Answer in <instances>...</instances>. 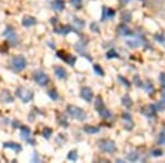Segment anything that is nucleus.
<instances>
[{"instance_id": "f257e3e1", "label": "nucleus", "mask_w": 165, "mask_h": 163, "mask_svg": "<svg viewBox=\"0 0 165 163\" xmlns=\"http://www.w3.org/2000/svg\"><path fill=\"white\" fill-rule=\"evenodd\" d=\"M66 111L70 115L72 118L76 119V120L79 121H84L87 119V114L81 109V108L77 107V106L74 105H67L66 106Z\"/></svg>"}, {"instance_id": "f03ea898", "label": "nucleus", "mask_w": 165, "mask_h": 163, "mask_svg": "<svg viewBox=\"0 0 165 163\" xmlns=\"http://www.w3.org/2000/svg\"><path fill=\"white\" fill-rule=\"evenodd\" d=\"M16 96L19 98V99L21 100L22 103L27 104V103H30L31 100L34 98V93H33V91L27 88V87L20 86V87L17 88Z\"/></svg>"}, {"instance_id": "7ed1b4c3", "label": "nucleus", "mask_w": 165, "mask_h": 163, "mask_svg": "<svg viewBox=\"0 0 165 163\" xmlns=\"http://www.w3.org/2000/svg\"><path fill=\"white\" fill-rule=\"evenodd\" d=\"M97 145L99 147V149L101 151L106 152V153H114L117 150L114 141H112L110 139H101L97 142Z\"/></svg>"}, {"instance_id": "20e7f679", "label": "nucleus", "mask_w": 165, "mask_h": 163, "mask_svg": "<svg viewBox=\"0 0 165 163\" xmlns=\"http://www.w3.org/2000/svg\"><path fill=\"white\" fill-rule=\"evenodd\" d=\"M27 60L23 55H16L11 61V66L17 72H21L27 67Z\"/></svg>"}, {"instance_id": "39448f33", "label": "nucleus", "mask_w": 165, "mask_h": 163, "mask_svg": "<svg viewBox=\"0 0 165 163\" xmlns=\"http://www.w3.org/2000/svg\"><path fill=\"white\" fill-rule=\"evenodd\" d=\"M33 79H34V82L36 83L37 85H40V86H46L47 84H49V76H47L46 74H45L43 71H35L34 73H33Z\"/></svg>"}, {"instance_id": "423d86ee", "label": "nucleus", "mask_w": 165, "mask_h": 163, "mask_svg": "<svg viewBox=\"0 0 165 163\" xmlns=\"http://www.w3.org/2000/svg\"><path fill=\"white\" fill-rule=\"evenodd\" d=\"M86 44H87V41H83V40H80L79 42H77L76 44L74 45V47H75V50L78 52V53H80L81 55L84 56V57H86L87 60L91 62L93 58H91L90 56L86 53Z\"/></svg>"}, {"instance_id": "0eeeda50", "label": "nucleus", "mask_w": 165, "mask_h": 163, "mask_svg": "<svg viewBox=\"0 0 165 163\" xmlns=\"http://www.w3.org/2000/svg\"><path fill=\"white\" fill-rule=\"evenodd\" d=\"M80 97L83 98L85 101H87V103H90L91 100H93V98H94V93H93V91H91L90 87H88V86L81 87Z\"/></svg>"}, {"instance_id": "6e6552de", "label": "nucleus", "mask_w": 165, "mask_h": 163, "mask_svg": "<svg viewBox=\"0 0 165 163\" xmlns=\"http://www.w3.org/2000/svg\"><path fill=\"white\" fill-rule=\"evenodd\" d=\"M21 22H22V26L23 27H26V28H30V27H33L37 23V20H36V18H34L33 16H29V14H27V16H24L23 18H22Z\"/></svg>"}, {"instance_id": "1a4fd4ad", "label": "nucleus", "mask_w": 165, "mask_h": 163, "mask_svg": "<svg viewBox=\"0 0 165 163\" xmlns=\"http://www.w3.org/2000/svg\"><path fill=\"white\" fill-rule=\"evenodd\" d=\"M54 32L58 33V34H64V35L68 34V33H70V32L78 33L76 30H75L74 28H73L72 26H70V24H65V26L61 27L60 29H57V28H54Z\"/></svg>"}, {"instance_id": "9d476101", "label": "nucleus", "mask_w": 165, "mask_h": 163, "mask_svg": "<svg viewBox=\"0 0 165 163\" xmlns=\"http://www.w3.org/2000/svg\"><path fill=\"white\" fill-rule=\"evenodd\" d=\"M0 100H1L2 103L10 104V103H13L14 98L8 89H5V91H1V94H0Z\"/></svg>"}, {"instance_id": "9b49d317", "label": "nucleus", "mask_w": 165, "mask_h": 163, "mask_svg": "<svg viewBox=\"0 0 165 163\" xmlns=\"http://www.w3.org/2000/svg\"><path fill=\"white\" fill-rule=\"evenodd\" d=\"M122 120L124 121V128H126L127 130H131L132 127L134 126L132 117H131V115L128 114V112H123L122 114Z\"/></svg>"}, {"instance_id": "f8f14e48", "label": "nucleus", "mask_w": 165, "mask_h": 163, "mask_svg": "<svg viewBox=\"0 0 165 163\" xmlns=\"http://www.w3.org/2000/svg\"><path fill=\"white\" fill-rule=\"evenodd\" d=\"M117 31L121 37H131V35H133V31L129 27H127L126 24H120L117 29Z\"/></svg>"}, {"instance_id": "ddd939ff", "label": "nucleus", "mask_w": 165, "mask_h": 163, "mask_svg": "<svg viewBox=\"0 0 165 163\" xmlns=\"http://www.w3.org/2000/svg\"><path fill=\"white\" fill-rule=\"evenodd\" d=\"M116 14L114 9L111 8H107V7H104L102 8V18H101V21H106V20H109V19H112Z\"/></svg>"}, {"instance_id": "4468645a", "label": "nucleus", "mask_w": 165, "mask_h": 163, "mask_svg": "<svg viewBox=\"0 0 165 163\" xmlns=\"http://www.w3.org/2000/svg\"><path fill=\"white\" fill-rule=\"evenodd\" d=\"M54 71V74L56 75V77L60 79H66L67 78V72L64 67L62 66H54L53 68Z\"/></svg>"}, {"instance_id": "2eb2a0df", "label": "nucleus", "mask_w": 165, "mask_h": 163, "mask_svg": "<svg viewBox=\"0 0 165 163\" xmlns=\"http://www.w3.org/2000/svg\"><path fill=\"white\" fill-rule=\"evenodd\" d=\"M155 107H154V105H149L148 107L145 108H142V114L144 115V116H147L148 118H152V117L155 116Z\"/></svg>"}, {"instance_id": "dca6fc26", "label": "nucleus", "mask_w": 165, "mask_h": 163, "mask_svg": "<svg viewBox=\"0 0 165 163\" xmlns=\"http://www.w3.org/2000/svg\"><path fill=\"white\" fill-rule=\"evenodd\" d=\"M3 148H6V149H11L16 152H20L22 150L21 145H19L17 142H5L3 143Z\"/></svg>"}, {"instance_id": "f3484780", "label": "nucleus", "mask_w": 165, "mask_h": 163, "mask_svg": "<svg viewBox=\"0 0 165 163\" xmlns=\"http://www.w3.org/2000/svg\"><path fill=\"white\" fill-rule=\"evenodd\" d=\"M97 112L99 114V116L104 119H109V118H111V116H112L111 111H110L108 108H106V106H102L101 108L97 109Z\"/></svg>"}, {"instance_id": "a211bd4d", "label": "nucleus", "mask_w": 165, "mask_h": 163, "mask_svg": "<svg viewBox=\"0 0 165 163\" xmlns=\"http://www.w3.org/2000/svg\"><path fill=\"white\" fill-rule=\"evenodd\" d=\"M143 42H144V40H142V39H130L126 41L127 45H128L129 47H131V49L138 47L139 45L143 44Z\"/></svg>"}, {"instance_id": "6ab92c4d", "label": "nucleus", "mask_w": 165, "mask_h": 163, "mask_svg": "<svg viewBox=\"0 0 165 163\" xmlns=\"http://www.w3.org/2000/svg\"><path fill=\"white\" fill-rule=\"evenodd\" d=\"M6 37H8V42H9L11 45H17V44H18L19 39H18V35H17V33L14 32V30L11 31L10 33H8Z\"/></svg>"}, {"instance_id": "aec40b11", "label": "nucleus", "mask_w": 165, "mask_h": 163, "mask_svg": "<svg viewBox=\"0 0 165 163\" xmlns=\"http://www.w3.org/2000/svg\"><path fill=\"white\" fill-rule=\"evenodd\" d=\"M52 8L56 11H63L65 8V2L63 0H54L52 2Z\"/></svg>"}, {"instance_id": "412c9836", "label": "nucleus", "mask_w": 165, "mask_h": 163, "mask_svg": "<svg viewBox=\"0 0 165 163\" xmlns=\"http://www.w3.org/2000/svg\"><path fill=\"white\" fill-rule=\"evenodd\" d=\"M20 133H21V138L23 140H28L31 137V129L27 126L20 127Z\"/></svg>"}, {"instance_id": "4be33fe9", "label": "nucleus", "mask_w": 165, "mask_h": 163, "mask_svg": "<svg viewBox=\"0 0 165 163\" xmlns=\"http://www.w3.org/2000/svg\"><path fill=\"white\" fill-rule=\"evenodd\" d=\"M121 103H122V105L124 106L126 108H131V107H132V105H133L132 99H131L129 95L123 96V97L121 98Z\"/></svg>"}, {"instance_id": "5701e85b", "label": "nucleus", "mask_w": 165, "mask_h": 163, "mask_svg": "<svg viewBox=\"0 0 165 163\" xmlns=\"http://www.w3.org/2000/svg\"><path fill=\"white\" fill-rule=\"evenodd\" d=\"M84 131L88 135H95V133H98L100 131L99 127L96 126H85L84 127Z\"/></svg>"}, {"instance_id": "b1692460", "label": "nucleus", "mask_w": 165, "mask_h": 163, "mask_svg": "<svg viewBox=\"0 0 165 163\" xmlns=\"http://www.w3.org/2000/svg\"><path fill=\"white\" fill-rule=\"evenodd\" d=\"M62 60L65 62V63H67L70 66H73L75 64V62H76V56H73V55H64V57L62 58Z\"/></svg>"}, {"instance_id": "393cba45", "label": "nucleus", "mask_w": 165, "mask_h": 163, "mask_svg": "<svg viewBox=\"0 0 165 163\" xmlns=\"http://www.w3.org/2000/svg\"><path fill=\"white\" fill-rule=\"evenodd\" d=\"M121 20L123 22H131L132 20V14H131L130 11H124L121 16Z\"/></svg>"}, {"instance_id": "a878e982", "label": "nucleus", "mask_w": 165, "mask_h": 163, "mask_svg": "<svg viewBox=\"0 0 165 163\" xmlns=\"http://www.w3.org/2000/svg\"><path fill=\"white\" fill-rule=\"evenodd\" d=\"M127 160L130 161V162H135V161L139 160V153L138 152H130L127 156Z\"/></svg>"}, {"instance_id": "bb28decb", "label": "nucleus", "mask_w": 165, "mask_h": 163, "mask_svg": "<svg viewBox=\"0 0 165 163\" xmlns=\"http://www.w3.org/2000/svg\"><path fill=\"white\" fill-rule=\"evenodd\" d=\"M67 159H68L70 161H73V162H75V161L78 160V154H77V151H76V150H72V151L68 152Z\"/></svg>"}, {"instance_id": "cd10ccee", "label": "nucleus", "mask_w": 165, "mask_h": 163, "mask_svg": "<svg viewBox=\"0 0 165 163\" xmlns=\"http://www.w3.org/2000/svg\"><path fill=\"white\" fill-rule=\"evenodd\" d=\"M106 57H107L108 60H111V58H118L119 54L117 53L114 49H110L109 51L107 52V54H106Z\"/></svg>"}, {"instance_id": "c85d7f7f", "label": "nucleus", "mask_w": 165, "mask_h": 163, "mask_svg": "<svg viewBox=\"0 0 165 163\" xmlns=\"http://www.w3.org/2000/svg\"><path fill=\"white\" fill-rule=\"evenodd\" d=\"M52 133H53V130H52L51 128H49V127H45V128L42 130V136H43V138H45L46 140H49L50 138H51Z\"/></svg>"}, {"instance_id": "c756f323", "label": "nucleus", "mask_w": 165, "mask_h": 163, "mask_svg": "<svg viewBox=\"0 0 165 163\" xmlns=\"http://www.w3.org/2000/svg\"><path fill=\"white\" fill-rule=\"evenodd\" d=\"M47 95H49V97L51 98L52 100H54V101H56V100L58 99V93L55 91V89H51V91H47Z\"/></svg>"}, {"instance_id": "7c9ffc66", "label": "nucleus", "mask_w": 165, "mask_h": 163, "mask_svg": "<svg viewBox=\"0 0 165 163\" xmlns=\"http://www.w3.org/2000/svg\"><path fill=\"white\" fill-rule=\"evenodd\" d=\"M58 120V124L61 125L62 127H64V128H67V126H68V121H67V119H66V117L65 116H61L60 118L57 119Z\"/></svg>"}, {"instance_id": "2f4dec72", "label": "nucleus", "mask_w": 165, "mask_h": 163, "mask_svg": "<svg viewBox=\"0 0 165 163\" xmlns=\"http://www.w3.org/2000/svg\"><path fill=\"white\" fill-rule=\"evenodd\" d=\"M94 71H95L96 74L99 75V76H105V72H104V70L101 68V66L98 65V64H95V65H94Z\"/></svg>"}, {"instance_id": "473e14b6", "label": "nucleus", "mask_w": 165, "mask_h": 163, "mask_svg": "<svg viewBox=\"0 0 165 163\" xmlns=\"http://www.w3.org/2000/svg\"><path fill=\"white\" fill-rule=\"evenodd\" d=\"M118 79H119V81L121 82V84H122L123 86H126L127 88H129V87L131 86L130 82H129V81H128V79H127V78H124V77H123V76H121V75H119V76H118Z\"/></svg>"}, {"instance_id": "72a5a7b5", "label": "nucleus", "mask_w": 165, "mask_h": 163, "mask_svg": "<svg viewBox=\"0 0 165 163\" xmlns=\"http://www.w3.org/2000/svg\"><path fill=\"white\" fill-rule=\"evenodd\" d=\"M70 2L73 7L77 8V9L81 8V6H83V0H70Z\"/></svg>"}, {"instance_id": "f704fd0d", "label": "nucleus", "mask_w": 165, "mask_h": 163, "mask_svg": "<svg viewBox=\"0 0 165 163\" xmlns=\"http://www.w3.org/2000/svg\"><path fill=\"white\" fill-rule=\"evenodd\" d=\"M143 87H144V89H145V91H147V93L148 94H151L152 91H153V85L151 84V83H150V82H147V83H145V84L143 85Z\"/></svg>"}, {"instance_id": "c9c22d12", "label": "nucleus", "mask_w": 165, "mask_h": 163, "mask_svg": "<svg viewBox=\"0 0 165 163\" xmlns=\"http://www.w3.org/2000/svg\"><path fill=\"white\" fill-rule=\"evenodd\" d=\"M90 30L93 31V32H95V33H99L100 32V28H99V26H98L97 22H91V23H90Z\"/></svg>"}, {"instance_id": "e433bc0d", "label": "nucleus", "mask_w": 165, "mask_h": 163, "mask_svg": "<svg viewBox=\"0 0 165 163\" xmlns=\"http://www.w3.org/2000/svg\"><path fill=\"white\" fill-rule=\"evenodd\" d=\"M154 39H155V41H158V42H160V43L165 42V37H164V35H162V34H155L154 35Z\"/></svg>"}, {"instance_id": "4c0bfd02", "label": "nucleus", "mask_w": 165, "mask_h": 163, "mask_svg": "<svg viewBox=\"0 0 165 163\" xmlns=\"http://www.w3.org/2000/svg\"><path fill=\"white\" fill-rule=\"evenodd\" d=\"M152 156H155V158H158V156H163V151L161 149H155L152 151Z\"/></svg>"}, {"instance_id": "58836bf2", "label": "nucleus", "mask_w": 165, "mask_h": 163, "mask_svg": "<svg viewBox=\"0 0 165 163\" xmlns=\"http://www.w3.org/2000/svg\"><path fill=\"white\" fill-rule=\"evenodd\" d=\"M133 81H134L135 85H137L138 87H143V84H142V82L140 81V77H139V75H135V76L133 77Z\"/></svg>"}, {"instance_id": "ea45409f", "label": "nucleus", "mask_w": 165, "mask_h": 163, "mask_svg": "<svg viewBox=\"0 0 165 163\" xmlns=\"http://www.w3.org/2000/svg\"><path fill=\"white\" fill-rule=\"evenodd\" d=\"M165 142V133H160L158 138V145H164Z\"/></svg>"}, {"instance_id": "a19ab883", "label": "nucleus", "mask_w": 165, "mask_h": 163, "mask_svg": "<svg viewBox=\"0 0 165 163\" xmlns=\"http://www.w3.org/2000/svg\"><path fill=\"white\" fill-rule=\"evenodd\" d=\"M156 111H162L164 109V103H158L156 105H154Z\"/></svg>"}, {"instance_id": "79ce46f5", "label": "nucleus", "mask_w": 165, "mask_h": 163, "mask_svg": "<svg viewBox=\"0 0 165 163\" xmlns=\"http://www.w3.org/2000/svg\"><path fill=\"white\" fill-rule=\"evenodd\" d=\"M74 23L78 24L79 27H84L85 26V21H84V20H80V19H75Z\"/></svg>"}, {"instance_id": "37998d69", "label": "nucleus", "mask_w": 165, "mask_h": 163, "mask_svg": "<svg viewBox=\"0 0 165 163\" xmlns=\"http://www.w3.org/2000/svg\"><path fill=\"white\" fill-rule=\"evenodd\" d=\"M160 82L163 86H165V73H161L160 74Z\"/></svg>"}, {"instance_id": "c03bdc74", "label": "nucleus", "mask_w": 165, "mask_h": 163, "mask_svg": "<svg viewBox=\"0 0 165 163\" xmlns=\"http://www.w3.org/2000/svg\"><path fill=\"white\" fill-rule=\"evenodd\" d=\"M26 141L28 142L29 145H31V146H35V140L33 139V138H31V137H30L28 140H26Z\"/></svg>"}, {"instance_id": "a18cd8bd", "label": "nucleus", "mask_w": 165, "mask_h": 163, "mask_svg": "<svg viewBox=\"0 0 165 163\" xmlns=\"http://www.w3.org/2000/svg\"><path fill=\"white\" fill-rule=\"evenodd\" d=\"M162 99H163V103L165 104V86H163V91H162Z\"/></svg>"}, {"instance_id": "49530a36", "label": "nucleus", "mask_w": 165, "mask_h": 163, "mask_svg": "<svg viewBox=\"0 0 165 163\" xmlns=\"http://www.w3.org/2000/svg\"><path fill=\"white\" fill-rule=\"evenodd\" d=\"M56 22H57V19H56V18H52L51 19V23L52 24H56Z\"/></svg>"}, {"instance_id": "de8ad7c7", "label": "nucleus", "mask_w": 165, "mask_h": 163, "mask_svg": "<svg viewBox=\"0 0 165 163\" xmlns=\"http://www.w3.org/2000/svg\"><path fill=\"white\" fill-rule=\"evenodd\" d=\"M130 0H120V2L122 3V5H126V3H128Z\"/></svg>"}, {"instance_id": "09e8293b", "label": "nucleus", "mask_w": 165, "mask_h": 163, "mask_svg": "<svg viewBox=\"0 0 165 163\" xmlns=\"http://www.w3.org/2000/svg\"><path fill=\"white\" fill-rule=\"evenodd\" d=\"M164 143H165V142H164Z\"/></svg>"}, {"instance_id": "8fccbe9b", "label": "nucleus", "mask_w": 165, "mask_h": 163, "mask_svg": "<svg viewBox=\"0 0 165 163\" xmlns=\"http://www.w3.org/2000/svg\"><path fill=\"white\" fill-rule=\"evenodd\" d=\"M141 1H142V0H141Z\"/></svg>"}, {"instance_id": "3c124183", "label": "nucleus", "mask_w": 165, "mask_h": 163, "mask_svg": "<svg viewBox=\"0 0 165 163\" xmlns=\"http://www.w3.org/2000/svg\"><path fill=\"white\" fill-rule=\"evenodd\" d=\"M164 129H165V128H164Z\"/></svg>"}]
</instances>
